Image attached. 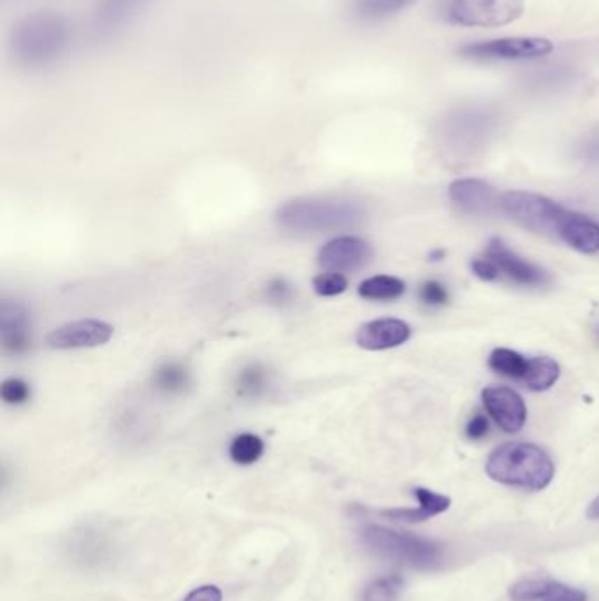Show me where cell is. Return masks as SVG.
<instances>
[{"instance_id":"1","label":"cell","mask_w":599,"mask_h":601,"mask_svg":"<svg viewBox=\"0 0 599 601\" xmlns=\"http://www.w3.org/2000/svg\"><path fill=\"white\" fill-rule=\"evenodd\" d=\"M501 210L527 231L564 241L580 254H598L599 224L577 211L563 208L549 197L513 190L501 196Z\"/></svg>"},{"instance_id":"2","label":"cell","mask_w":599,"mask_h":601,"mask_svg":"<svg viewBox=\"0 0 599 601\" xmlns=\"http://www.w3.org/2000/svg\"><path fill=\"white\" fill-rule=\"evenodd\" d=\"M71 27L55 11H37L23 16L9 37V51L18 66L44 69L64 55Z\"/></svg>"},{"instance_id":"3","label":"cell","mask_w":599,"mask_h":601,"mask_svg":"<svg viewBox=\"0 0 599 601\" xmlns=\"http://www.w3.org/2000/svg\"><path fill=\"white\" fill-rule=\"evenodd\" d=\"M485 473L499 484L542 491L556 475L552 457L535 443L512 442L492 452Z\"/></svg>"},{"instance_id":"4","label":"cell","mask_w":599,"mask_h":601,"mask_svg":"<svg viewBox=\"0 0 599 601\" xmlns=\"http://www.w3.org/2000/svg\"><path fill=\"white\" fill-rule=\"evenodd\" d=\"M364 210L354 201L294 199L276 211V222L287 231L324 232L361 224Z\"/></svg>"},{"instance_id":"5","label":"cell","mask_w":599,"mask_h":601,"mask_svg":"<svg viewBox=\"0 0 599 601\" xmlns=\"http://www.w3.org/2000/svg\"><path fill=\"white\" fill-rule=\"evenodd\" d=\"M362 544L382 558L417 570H438L443 563V549L433 540L412 533L394 531L378 524H369L361 531Z\"/></svg>"},{"instance_id":"6","label":"cell","mask_w":599,"mask_h":601,"mask_svg":"<svg viewBox=\"0 0 599 601\" xmlns=\"http://www.w3.org/2000/svg\"><path fill=\"white\" fill-rule=\"evenodd\" d=\"M526 0H445L447 22L461 27L496 29L517 22Z\"/></svg>"},{"instance_id":"7","label":"cell","mask_w":599,"mask_h":601,"mask_svg":"<svg viewBox=\"0 0 599 601\" xmlns=\"http://www.w3.org/2000/svg\"><path fill=\"white\" fill-rule=\"evenodd\" d=\"M554 51V43L547 37H503L492 41L466 44L459 53L475 60H535Z\"/></svg>"},{"instance_id":"8","label":"cell","mask_w":599,"mask_h":601,"mask_svg":"<svg viewBox=\"0 0 599 601\" xmlns=\"http://www.w3.org/2000/svg\"><path fill=\"white\" fill-rule=\"evenodd\" d=\"M373 250L368 243L355 236L332 239L318 252L317 262L325 273H352L368 264Z\"/></svg>"},{"instance_id":"9","label":"cell","mask_w":599,"mask_h":601,"mask_svg":"<svg viewBox=\"0 0 599 601\" xmlns=\"http://www.w3.org/2000/svg\"><path fill=\"white\" fill-rule=\"evenodd\" d=\"M113 326L102 320L85 319L69 322L64 326L53 329L46 336V343L51 348L58 350H71V348H94L108 343L113 336Z\"/></svg>"},{"instance_id":"10","label":"cell","mask_w":599,"mask_h":601,"mask_svg":"<svg viewBox=\"0 0 599 601\" xmlns=\"http://www.w3.org/2000/svg\"><path fill=\"white\" fill-rule=\"evenodd\" d=\"M485 410L505 433H517L524 428L527 408L519 392L510 387H487L482 391Z\"/></svg>"},{"instance_id":"11","label":"cell","mask_w":599,"mask_h":601,"mask_svg":"<svg viewBox=\"0 0 599 601\" xmlns=\"http://www.w3.org/2000/svg\"><path fill=\"white\" fill-rule=\"evenodd\" d=\"M487 259L494 262L499 275L506 276L512 282L519 283V285L542 287V285H547L550 282L547 271H543L542 268H538L531 262L524 261L522 257L506 247L501 239H491V243L487 247Z\"/></svg>"},{"instance_id":"12","label":"cell","mask_w":599,"mask_h":601,"mask_svg":"<svg viewBox=\"0 0 599 601\" xmlns=\"http://www.w3.org/2000/svg\"><path fill=\"white\" fill-rule=\"evenodd\" d=\"M450 201L471 215H492L501 206V197L489 183L477 178L455 180L448 189Z\"/></svg>"},{"instance_id":"13","label":"cell","mask_w":599,"mask_h":601,"mask_svg":"<svg viewBox=\"0 0 599 601\" xmlns=\"http://www.w3.org/2000/svg\"><path fill=\"white\" fill-rule=\"evenodd\" d=\"M410 336H412V329L405 320L378 319L361 326L355 341L364 350L378 352V350L401 347L403 343L410 340Z\"/></svg>"},{"instance_id":"14","label":"cell","mask_w":599,"mask_h":601,"mask_svg":"<svg viewBox=\"0 0 599 601\" xmlns=\"http://www.w3.org/2000/svg\"><path fill=\"white\" fill-rule=\"evenodd\" d=\"M512 601H587V594L577 587L556 580L526 579L510 587Z\"/></svg>"},{"instance_id":"15","label":"cell","mask_w":599,"mask_h":601,"mask_svg":"<svg viewBox=\"0 0 599 601\" xmlns=\"http://www.w3.org/2000/svg\"><path fill=\"white\" fill-rule=\"evenodd\" d=\"M0 338L9 354H23L30 347V319L27 308L4 301L0 308Z\"/></svg>"},{"instance_id":"16","label":"cell","mask_w":599,"mask_h":601,"mask_svg":"<svg viewBox=\"0 0 599 601\" xmlns=\"http://www.w3.org/2000/svg\"><path fill=\"white\" fill-rule=\"evenodd\" d=\"M413 494L419 501V507L392 508V510H383L380 514L390 519V521L417 524V522H426L436 517V515L447 512L450 505H452V501L448 496L429 491L426 487H415Z\"/></svg>"},{"instance_id":"17","label":"cell","mask_w":599,"mask_h":601,"mask_svg":"<svg viewBox=\"0 0 599 601\" xmlns=\"http://www.w3.org/2000/svg\"><path fill=\"white\" fill-rule=\"evenodd\" d=\"M150 0H97L94 9L95 29L109 34L132 22Z\"/></svg>"},{"instance_id":"18","label":"cell","mask_w":599,"mask_h":601,"mask_svg":"<svg viewBox=\"0 0 599 601\" xmlns=\"http://www.w3.org/2000/svg\"><path fill=\"white\" fill-rule=\"evenodd\" d=\"M561 377V366L552 357H531L522 382L535 392L549 391Z\"/></svg>"},{"instance_id":"19","label":"cell","mask_w":599,"mask_h":601,"mask_svg":"<svg viewBox=\"0 0 599 601\" xmlns=\"http://www.w3.org/2000/svg\"><path fill=\"white\" fill-rule=\"evenodd\" d=\"M406 285L396 276H371L359 285V296L373 301H392L405 294Z\"/></svg>"},{"instance_id":"20","label":"cell","mask_w":599,"mask_h":601,"mask_svg":"<svg viewBox=\"0 0 599 601\" xmlns=\"http://www.w3.org/2000/svg\"><path fill=\"white\" fill-rule=\"evenodd\" d=\"M419 0H355V11L362 20L376 22L412 8Z\"/></svg>"},{"instance_id":"21","label":"cell","mask_w":599,"mask_h":601,"mask_svg":"<svg viewBox=\"0 0 599 601\" xmlns=\"http://www.w3.org/2000/svg\"><path fill=\"white\" fill-rule=\"evenodd\" d=\"M527 364H529L527 357L520 355L515 350H510V348H496L489 355V368L492 371H496L503 377L520 380V382L526 375Z\"/></svg>"},{"instance_id":"22","label":"cell","mask_w":599,"mask_h":601,"mask_svg":"<svg viewBox=\"0 0 599 601\" xmlns=\"http://www.w3.org/2000/svg\"><path fill=\"white\" fill-rule=\"evenodd\" d=\"M155 389L166 394H180L190 385V373L178 363H166L153 375Z\"/></svg>"},{"instance_id":"23","label":"cell","mask_w":599,"mask_h":601,"mask_svg":"<svg viewBox=\"0 0 599 601\" xmlns=\"http://www.w3.org/2000/svg\"><path fill=\"white\" fill-rule=\"evenodd\" d=\"M269 370L260 364H250L236 378V391L243 398H257L268 389Z\"/></svg>"},{"instance_id":"24","label":"cell","mask_w":599,"mask_h":601,"mask_svg":"<svg viewBox=\"0 0 599 601\" xmlns=\"http://www.w3.org/2000/svg\"><path fill=\"white\" fill-rule=\"evenodd\" d=\"M262 454H264V442L260 440L259 436L252 435V433L236 436L229 447V456L232 461L241 466L257 463Z\"/></svg>"},{"instance_id":"25","label":"cell","mask_w":599,"mask_h":601,"mask_svg":"<svg viewBox=\"0 0 599 601\" xmlns=\"http://www.w3.org/2000/svg\"><path fill=\"white\" fill-rule=\"evenodd\" d=\"M403 589V579L397 575H389L376 579L369 584L364 593L362 601H397Z\"/></svg>"},{"instance_id":"26","label":"cell","mask_w":599,"mask_h":601,"mask_svg":"<svg viewBox=\"0 0 599 601\" xmlns=\"http://www.w3.org/2000/svg\"><path fill=\"white\" fill-rule=\"evenodd\" d=\"M348 287V280L340 273H322L313 278V289L318 296L332 297L343 294Z\"/></svg>"},{"instance_id":"27","label":"cell","mask_w":599,"mask_h":601,"mask_svg":"<svg viewBox=\"0 0 599 601\" xmlns=\"http://www.w3.org/2000/svg\"><path fill=\"white\" fill-rule=\"evenodd\" d=\"M0 398L8 405H23L30 398V387L20 378H9L0 387Z\"/></svg>"},{"instance_id":"28","label":"cell","mask_w":599,"mask_h":601,"mask_svg":"<svg viewBox=\"0 0 599 601\" xmlns=\"http://www.w3.org/2000/svg\"><path fill=\"white\" fill-rule=\"evenodd\" d=\"M419 296L426 305L441 306L448 301V292L441 283L426 282L419 290Z\"/></svg>"},{"instance_id":"29","label":"cell","mask_w":599,"mask_h":601,"mask_svg":"<svg viewBox=\"0 0 599 601\" xmlns=\"http://www.w3.org/2000/svg\"><path fill=\"white\" fill-rule=\"evenodd\" d=\"M487 433H489V420L484 413L473 415L470 422L466 424V436L470 440H482Z\"/></svg>"},{"instance_id":"30","label":"cell","mask_w":599,"mask_h":601,"mask_svg":"<svg viewBox=\"0 0 599 601\" xmlns=\"http://www.w3.org/2000/svg\"><path fill=\"white\" fill-rule=\"evenodd\" d=\"M471 269H473V273L480 278V280H484V282H494V280H498L499 271L496 266H494V262L489 261V259H478V261H473L471 264Z\"/></svg>"},{"instance_id":"31","label":"cell","mask_w":599,"mask_h":601,"mask_svg":"<svg viewBox=\"0 0 599 601\" xmlns=\"http://www.w3.org/2000/svg\"><path fill=\"white\" fill-rule=\"evenodd\" d=\"M224 594L217 586L197 587L192 593L187 594L183 601H222Z\"/></svg>"},{"instance_id":"32","label":"cell","mask_w":599,"mask_h":601,"mask_svg":"<svg viewBox=\"0 0 599 601\" xmlns=\"http://www.w3.org/2000/svg\"><path fill=\"white\" fill-rule=\"evenodd\" d=\"M269 296H271V299H275V301H287L290 297L289 285H285L282 280L271 283Z\"/></svg>"},{"instance_id":"33","label":"cell","mask_w":599,"mask_h":601,"mask_svg":"<svg viewBox=\"0 0 599 601\" xmlns=\"http://www.w3.org/2000/svg\"><path fill=\"white\" fill-rule=\"evenodd\" d=\"M587 517L589 519H599V496L587 508Z\"/></svg>"},{"instance_id":"34","label":"cell","mask_w":599,"mask_h":601,"mask_svg":"<svg viewBox=\"0 0 599 601\" xmlns=\"http://www.w3.org/2000/svg\"><path fill=\"white\" fill-rule=\"evenodd\" d=\"M443 257H445V252H443V250H438V252H433V254H431V259H433V261H441Z\"/></svg>"},{"instance_id":"35","label":"cell","mask_w":599,"mask_h":601,"mask_svg":"<svg viewBox=\"0 0 599 601\" xmlns=\"http://www.w3.org/2000/svg\"><path fill=\"white\" fill-rule=\"evenodd\" d=\"M596 333H598V338H599V324H598V329H596Z\"/></svg>"}]
</instances>
